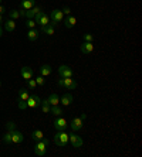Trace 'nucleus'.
<instances>
[{
    "label": "nucleus",
    "instance_id": "obj_1",
    "mask_svg": "<svg viewBox=\"0 0 142 157\" xmlns=\"http://www.w3.org/2000/svg\"><path fill=\"white\" fill-rule=\"evenodd\" d=\"M48 144H50V142L47 139H44V137H43V140L36 142V144H34V153H36V156H39V157L46 156Z\"/></svg>",
    "mask_w": 142,
    "mask_h": 157
},
{
    "label": "nucleus",
    "instance_id": "obj_2",
    "mask_svg": "<svg viewBox=\"0 0 142 157\" xmlns=\"http://www.w3.org/2000/svg\"><path fill=\"white\" fill-rule=\"evenodd\" d=\"M54 143L59 147H66L68 144V133L66 130H57L54 135Z\"/></svg>",
    "mask_w": 142,
    "mask_h": 157
},
{
    "label": "nucleus",
    "instance_id": "obj_3",
    "mask_svg": "<svg viewBox=\"0 0 142 157\" xmlns=\"http://www.w3.org/2000/svg\"><path fill=\"white\" fill-rule=\"evenodd\" d=\"M63 20H64V14H63L61 10H59V9H54V10L51 11V14H50V24L53 27H55L57 24L63 23Z\"/></svg>",
    "mask_w": 142,
    "mask_h": 157
},
{
    "label": "nucleus",
    "instance_id": "obj_4",
    "mask_svg": "<svg viewBox=\"0 0 142 157\" xmlns=\"http://www.w3.org/2000/svg\"><path fill=\"white\" fill-rule=\"evenodd\" d=\"M85 119H87V115L85 113H81L78 117H74L73 121H71V123H70L71 130L77 132V130H80V129H83V124H84V121H85Z\"/></svg>",
    "mask_w": 142,
    "mask_h": 157
},
{
    "label": "nucleus",
    "instance_id": "obj_5",
    "mask_svg": "<svg viewBox=\"0 0 142 157\" xmlns=\"http://www.w3.org/2000/svg\"><path fill=\"white\" fill-rule=\"evenodd\" d=\"M59 86L74 91V89H77V82L73 78H61V79H59Z\"/></svg>",
    "mask_w": 142,
    "mask_h": 157
},
{
    "label": "nucleus",
    "instance_id": "obj_6",
    "mask_svg": "<svg viewBox=\"0 0 142 157\" xmlns=\"http://www.w3.org/2000/svg\"><path fill=\"white\" fill-rule=\"evenodd\" d=\"M34 21H36V24H40L41 29H43V27H46V26H48V24H50V16L46 14L44 11H40L39 14H36Z\"/></svg>",
    "mask_w": 142,
    "mask_h": 157
},
{
    "label": "nucleus",
    "instance_id": "obj_7",
    "mask_svg": "<svg viewBox=\"0 0 142 157\" xmlns=\"http://www.w3.org/2000/svg\"><path fill=\"white\" fill-rule=\"evenodd\" d=\"M68 143L74 147V149H78V147L83 146V139H81L80 136L75 135V132H71L68 135Z\"/></svg>",
    "mask_w": 142,
    "mask_h": 157
},
{
    "label": "nucleus",
    "instance_id": "obj_8",
    "mask_svg": "<svg viewBox=\"0 0 142 157\" xmlns=\"http://www.w3.org/2000/svg\"><path fill=\"white\" fill-rule=\"evenodd\" d=\"M59 74L61 78H73L74 71L70 68L68 65H60L59 67Z\"/></svg>",
    "mask_w": 142,
    "mask_h": 157
},
{
    "label": "nucleus",
    "instance_id": "obj_9",
    "mask_svg": "<svg viewBox=\"0 0 142 157\" xmlns=\"http://www.w3.org/2000/svg\"><path fill=\"white\" fill-rule=\"evenodd\" d=\"M27 102V108H31V109H34V108H39L41 103V99L39 98L37 95H30L29 99L26 101Z\"/></svg>",
    "mask_w": 142,
    "mask_h": 157
},
{
    "label": "nucleus",
    "instance_id": "obj_10",
    "mask_svg": "<svg viewBox=\"0 0 142 157\" xmlns=\"http://www.w3.org/2000/svg\"><path fill=\"white\" fill-rule=\"evenodd\" d=\"M24 140V136H23L22 132L18 130H11V144H20V143Z\"/></svg>",
    "mask_w": 142,
    "mask_h": 157
},
{
    "label": "nucleus",
    "instance_id": "obj_11",
    "mask_svg": "<svg viewBox=\"0 0 142 157\" xmlns=\"http://www.w3.org/2000/svg\"><path fill=\"white\" fill-rule=\"evenodd\" d=\"M67 126H68L67 121L64 119V117H61V116H59L54 121V129H55V130H66Z\"/></svg>",
    "mask_w": 142,
    "mask_h": 157
},
{
    "label": "nucleus",
    "instance_id": "obj_12",
    "mask_svg": "<svg viewBox=\"0 0 142 157\" xmlns=\"http://www.w3.org/2000/svg\"><path fill=\"white\" fill-rule=\"evenodd\" d=\"M33 70H31V68H30V67H23L22 68V71H20V75H22V78L23 79H31V78H33Z\"/></svg>",
    "mask_w": 142,
    "mask_h": 157
},
{
    "label": "nucleus",
    "instance_id": "obj_13",
    "mask_svg": "<svg viewBox=\"0 0 142 157\" xmlns=\"http://www.w3.org/2000/svg\"><path fill=\"white\" fill-rule=\"evenodd\" d=\"M40 11H43V7H41V6H34L33 9L26 10V17L27 18H34L36 17V14H39Z\"/></svg>",
    "mask_w": 142,
    "mask_h": 157
},
{
    "label": "nucleus",
    "instance_id": "obj_14",
    "mask_svg": "<svg viewBox=\"0 0 142 157\" xmlns=\"http://www.w3.org/2000/svg\"><path fill=\"white\" fill-rule=\"evenodd\" d=\"M80 48H81V52H83V54H91V52L94 51V44L88 43V41H84Z\"/></svg>",
    "mask_w": 142,
    "mask_h": 157
},
{
    "label": "nucleus",
    "instance_id": "obj_15",
    "mask_svg": "<svg viewBox=\"0 0 142 157\" xmlns=\"http://www.w3.org/2000/svg\"><path fill=\"white\" fill-rule=\"evenodd\" d=\"M74 98L71 94H64V95L60 98V103H61V106H70L71 103H73Z\"/></svg>",
    "mask_w": 142,
    "mask_h": 157
},
{
    "label": "nucleus",
    "instance_id": "obj_16",
    "mask_svg": "<svg viewBox=\"0 0 142 157\" xmlns=\"http://www.w3.org/2000/svg\"><path fill=\"white\" fill-rule=\"evenodd\" d=\"M39 36H40V30L37 29H29V31H27V40L29 41H36Z\"/></svg>",
    "mask_w": 142,
    "mask_h": 157
},
{
    "label": "nucleus",
    "instance_id": "obj_17",
    "mask_svg": "<svg viewBox=\"0 0 142 157\" xmlns=\"http://www.w3.org/2000/svg\"><path fill=\"white\" fill-rule=\"evenodd\" d=\"M34 6H36V0H22V3H20L22 10H30Z\"/></svg>",
    "mask_w": 142,
    "mask_h": 157
},
{
    "label": "nucleus",
    "instance_id": "obj_18",
    "mask_svg": "<svg viewBox=\"0 0 142 157\" xmlns=\"http://www.w3.org/2000/svg\"><path fill=\"white\" fill-rule=\"evenodd\" d=\"M40 75L41 77H48V75H51V72H53V68H51L50 65H47V64H44V65L40 67Z\"/></svg>",
    "mask_w": 142,
    "mask_h": 157
},
{
    "label": "nucleus",
    "instance_id": "obj_19",
    "mask_svg": "<svg viewBox=\"0 0 142 157\" xmlns=\"http://www.w3.org/2000/svg\"><path fill=\"white\" fill-rule=\"evenodd\" d=\"M4 30H6V31H9V33L14 31V30H16V21H14V20H11V18L6 20V21H4Z\"/></svg>",
    "mask_w": 142,
    "mask_h": 157
},
{
    "label": "nucleus",
    "instance_id": "obj_20",
    "mask_svg": "<svg viewBox=\"0 0 142 157\" xmlns=\"http://www.w3.org/2000/svg\"><path fill=\"white\" fill-rule=\"evenodd\" d=\"M43 137H44V133H43V130H40V129H36V130L31 133V140H33L34 143L39 142V140H43Z\"/></svg>",
    "mask_w": 142,
    "mask_h": 157
},
{
    "label": "nucleus",
    "instance_id": "obj_21",
    "mask_svg": "<svg viewBox=\"0 0 142 157\" xmlns=\"http://www.w3.org/2000/svg\"><path fill=\"white\" fill-rule=\"evenodd\" d=\"M64 24H66V29H71V27H74L77 24V17L70 14L68 17L66 18V23H64Z\"/></svg>",
    "mask_w": 142,
    "mask_h": 157
},
{
    "label": "nucleus",
    "instance_id": "obj_22",
    "mask_svg": "<svg viewBox=\"0 0 142 157\" xmlns=\"http://www.w3.org/2000/svg\"><path fill=\"white\" fill-rule=\"evenodd\" d=\"M48 103H50L51 106H54V105H60V96L57 95V94H51L50 96H48Z\"/></svg>",
    "mask_w": 142,
    "mask_h": 157
},
{
    "label": "nucleus",
    "instance_id": "obj_23",
    "mask_svg": "<svg viewBox=\"0 0 142 157\" xmlns=\"http://www.w3.org/2000/svg\"><path fill=\"white\" fill-rule=\"evenodd\" d=\"M30 96V92L26 89V88H22L20 91H18V101H27Z\"/></svg>",
    "mask_w": 142,
    "mask_h": 157
},
{
    "label": "nucleus",
    "instance_id": "obj_24",
    "mask_svg": "<svg viewBox=\"0 0 142 157\" xmlns=\"http://www.w3.org/2000/svg\"><path fill=\"white\" fill-rule=\"evenodd\" d=\"M50 113H53L54 116H61L63 115V108L61 106H59V105H54V106H51L50 108Z\"/></svg>",
    "mask_w": 142,
    "mask_h": 157
},
{
    "label": "nucleus",
    "instance_id": "obj_25",
    "mask_svg": "<svg viewBox=\"0 0 142 157\" xmlns=\"http://www.w3.org/2000/svg\"><path fill=\"white\" fill-rule=\"evenodd\" d=\"M40 108H41V112H43V113H50V108H51V105L48 103L47 99H44V101H41Z\"/></svg>",
    "mask_w": 142,
    "mask_h": 157
},
{
    "label": "nucleus",
    "instance_id": "obj_26",
    "mask_svg": "<svg viewBox=\"0 0 142 157\" xmlns=\"http://www.w3.org/2000/svg\"><path fill=\"white\" fill-rule=\"evenodd\" d=\"M41 31H43L44 34H47V36H53V34H54V27L51 26V24H48V26L43 27V29H41Z\"/></svg>",
    "mask_w": 142,
    "mask_h": 157
},
{
    "label": "nucleus",
    "instance_id": "obj_27",
    "mask_svg": "<svg viewBox=\"0 0 142 157\" xmlns=\"http://www.w3.org/2000/svg\"><path fill=\"white\" fill-rule=\"evenodd\" d=\"M9 13V17L11 18V20H17V18H20V11L18 10H10L7 11Z\"/></svg>",
    "mask_w": 142,
    "mask_h": 157
},
{
    "label": "nucleus",
    "instance_id": "obj_28",
    "mask_svg": "<svg viewBox=\"0 0 142 157\" xmlns=\"http://www.w3.org/2000/svg\"><path fill=\"white\" fill-rule=\"evenodd\" d=\"M3 143H6V144H11V132L7 130L6 133H4L3 136Z\"/></svg>",
    "mask_w": 142,
    "mask_h": 157
},
{
    "label": "nucleus",
    "instance_id": "obj_29",
    "mask_svg": "<svg viewBox=\"0 0 142 157\" xmlns=\"http://www.w3.org/2000/svg\"><path fill=\"white\" fill-rule=\"evenodd\" d=\"M34 79H36L37 86H43V85L46 84V79H44V77H41V75H39V77L34 78Z\"/></svg>",
    "mask_w": 142,
    "mask_h": 157
},
{
    "label": "nucleus",
    "instance_id": "obj_30",
    "mask_svg": "<svg viewBox=\"0 0 142 157\" xmlns=\"http://www.w3.org/2000/svg\"><path fill=\"white\" fill-rule=\"evenodd\" d=\"M26 27H27V29H36V21H34V18H29L27 23H26Z\"/></svg>",
    "mask_w": 142,
    "mask_h": 157
},
{
    "label": "nucleus",
    "instance_id": "obj_31",
    "mask_svg": "<svg viewBox=\"0 0 142 157\" xmlns=\"http://www.w3.org/2000/svg\"><path fill=\"white\" fill-rule=\"evenodd\" d=\"M27 86L30 88V89H36L37 88V84H36V79H27Z\"/></svg>",
    "mask_w": 142,
    "mask_h": 157
},
{
    "label": "nucleus",
    "instance_id": "obj_32",
    "mask_svg": "<svg viewBox=\"0 0 142 157\" xmlns=\"http://www.w3.org/2000/svg\"><path fill=\"white\" fill-rule=\"evenodd\" d=\"M84 41H88V43H92V41H94V36H92L91 33L84 34Z\"/></svg>",
    "mask_w": 142,
    "mask_h": 157
},
{
    "label": "nucleus",
    "instance_id": "obj_33",
    "mask_svg": "<svg viewBox=\"0 0 142 157\" xmlns=\"http://www.w3.org/2000/svg\"><path fill=\"white\" fill-rule=\"evenodd\" d=\"M6 129H7V130H14L16 129V123L14 122H7V123H6Z\"/></svg>",
    "mask_w": 142,
    "mask_h": 157
},
{
    "label": "nucleus",
    "instance_id": "obj_34",
    "mask_svg": "<svg viewBox=\"0 0 142 157\" xmlns=\"http://www.w3.org/2000/svg\"><path fill=\"white\" fill-rule=\"evenodd\" d=\"M61 11H63V14H66V16H70V14H71V9H70L68 6H64Z\"/></svg>",
    "mask_w": 142,
    "mask_h": 157
},
{
    "label": "nucleus",
    "instance_id": "obj_35",
    "mask_svg": "<svg viewBox=\"0 0 142 157\" xmlns=\"http://www.w3.org/2000/svg\"><path fill=\"white\" fill-rule=\"evenodd\" d=\"M17 106L20 109H26V108H27V102H26V101H18Z\"/></svg>",
    "mask_w": 142,
    "mask_h": 157
},
{
    "label": "nucleus",
    "instance_id": "obj_36",
    "mask_svg": "<svg viewBox=\"0 0 142 157\" xmlns=\"http://www.w3.org/2000/svg\"><path fill=\"white\" fill-rule=\"evenodd\" d=\"M4 13H7V10H6V7H4V6H2V4H0V14H4Z\"/></svg>",
    "mask_w": 142,
    "mask_h": 157
},
{
    "label": "nucleus",
    "instance_id": "obj_37",
    "mask_svg": "<svg viewBox=\"0 0 142 157\" xmlns=\"http://www.w3.org/2000/svg\"><path fill=\"white\" fill-rule=\"evenodd\" d=\"M4 21V17H3V14H0V23H3Z\"/></svg>",
    "mask_w": 142,
    "mask_h": 157
},
{
    "label": "nucleus",
    "instance_id": "obj_38",
    "mask_svg": "<svg viewBox=\"0 0 142 157\" xmlns=\"http://www.w3.org/2000/svg\"><path fill=\"white\" fill-rule=\"evenodd\" d=\"M3 36V29H2V26H0V37Z\"/></svg>",
    "mask_w": 142,
    "mask_h": 157
},
{
    "label": "nucleus",
    "instance_id": "obj_39",
    "mask_svg": "<svg viewBox=\"0 0 142 157\" xmlns=\"http://www.w3.org/2000/svg\"><path fill=\"white\" fill-rule=\"evenodd\" d=\"M0 88H2V81H0Z\"/></svg>",
    "mask_w": 142,
    "mask_h": 157
},
{
    "label": "nucleus",
    "instance_id": "obj_40",
    "mask_svg": "<svg viewBox=\"0 0 142 157\" xmlns=\"http://www.w3.org/2000/svg\"><path fill=\"white\" fill-rule=\"evenodd\" d=\"M2 2H3V0H0V4H2Z\"/></svg>",
    "mask_w": 142,
    "mask_h": 157
}]
</instances>
